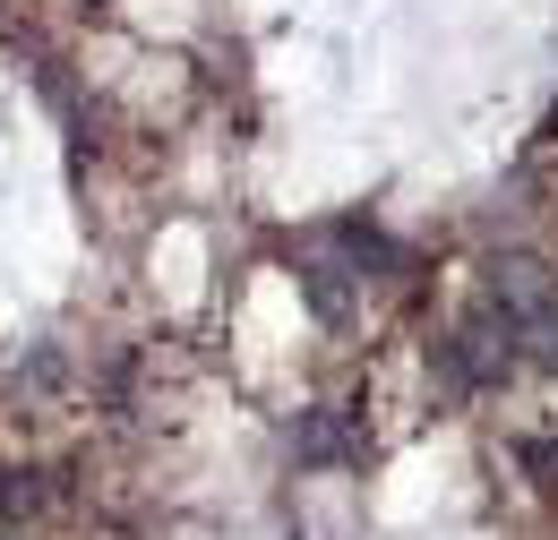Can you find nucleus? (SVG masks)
Returning a JSON list of instances; mask_svg holds the SVG:
<instances>
[{
    "label": "nucleus",
    "mask_w": 558,
    "mask_h": 540,
    "mask_svg": "<svg viewBox=\"0 0 558 540\" xmlns=\"http://www.w3.org/2000/svg\"><path fill=\"white\" fill-rule=\"evenodd\" d=\"M550 121H558V112H550Z\"/></svg>",
    "instance_id": "nucleus-6"
},
{
    "label": "nucleus",
    "mask_w": 558,
    "mask_h": 540,
    "mask_svg": "<svg viewBox=\"0 0 558 540\" xmlns=\"http://www.w3.org/2000/svg\"><path fill=\"white\" fill-rule=\"evenodd\" d=\"M52 489H44V472H0V515H35Z\"/></svg>",
    "instance_id": "nucleus-4"
},
{
    "label": "nucleus",
    "mask_w": 558,
    "mask_h": 540,
    "mask_svg": "<svg viewBox=\"0 0 558 540\" xmlns=\"http://www.w3.org/2000/svg\"><path fill=\"white\" fill-rule=\"evenodd\" d=\"M489 309L507 318L515 360L558 369V283H550L542 258H498V267H489Z\"/></svg>",
    "instance_id": "nucleus-1"
},
{
    "label": "nucleus",
    "mask_w": 558,
    "mask_h": 540,
    "mask_svg": "<svg viewBox=\"0 0 558 540\" xmlns=\"http://www.w3.org/2000/svg\"><path fill=\"white\" fill-rule=\"evenodd\" d=\"M352 283H361L352 267H336V258H310V267H301V300H310L327 327H344V318H352Z\"/></svg>",
    "instance_id": "nucleus-3"
},
{
    "label": "nucleus",
    "mask_w": 558,
    "mask_h": 540,
    "mask_svg": "<svg viewBox=\"0 0 558 540\" xmlns=\"http://www.w3.org/2000/svg\"><path fill=\"white\" fill-rule=\"evenodd\" d=\"M515 464H524V472H542L558 489V446H550V438H524V446H515Z\"/></svg>",
    "instance_id": "nucleus-5"
},
{
    "label": "nucleus",
    "mask_w": 558,
    "mask_h": 540,
    "mask_svg": "<svg viewBox=\"0 0 558 540\" xmlns=\"http://www.w3.org/2000/svg\"><path fill=\"white\" fill-rule=\"evenodd\" d=\"M292 455H301L310 472H327V464H352V455H361V438L344 429V412H301V438H292Z\"/></svg>",
    "instance_id": "nucleus-2"
}]
</instances>
